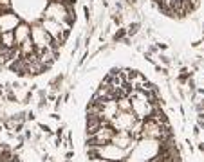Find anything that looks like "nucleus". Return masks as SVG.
I'll return each instance as SVG.
<instances>
[{
  "mask_svg": "<svg viewBox=\"0 0 204 162\" xmlns=\"http://www.w3.org/2000/svg\"><path fill=\"white\" fill-rule=\"evenodd\" d=\"M85 162H184L157 85L141 70L112 68L85 112Z\"/></svg>",
  "mask_w": 204,
  "mask_h": 162,
  "instance_id": "obj_1",
  "label": "nucleus"
},
{
  "mask_svg": "<svg viewBox=\"0 0 204 162\" xmlns=\"http://www.w3.org/2000/svg\"><path fill=\"white\" fill-rule=\"evenodd\" d=\"M78 0H0V67L18 78L49 72L78 20Z\"/></svg>",
  "mask_w": 204,
  "mask_h": 162,
  "instance_id": "obj_2",
  "label": "nucleus"
},
{
  "mask_svg": "<svg viewBox=\"0 0 204 162\" xmlns=\"http://www.w3.org/2000/svg\"><path fill=\"white\" fill-rule=\"evenodd\" d=\"M150 2L161 15L172 20H184L193 15L201 6V0H150Z\"/></svg>",
  "mask_w": 204,
  "mask_h": 162,
  "instance_id": "obj_3",
  "label": "nucleus"
},
{
  "mask_svg": "<svg viewBox=\"0 0 204 162\" xmlns=\"http://www.w3.org/2000/svg\"><path fill=\"white\" fill-rule=\"evenodd\" d=\"M0 162H22V159L16 153H13L11 149L0 146Z\"/></svg>",
  "mask_w": 204,
  "mask_h": 162,
  "instance_id": "obj_4",
  "label": "nucleus"
}]
</instances>
